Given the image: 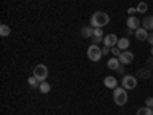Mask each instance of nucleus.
<instances>
[{"mask_svg":"<svg viewBox=\"0 0 153 115\" xmlns=\"http://www.w3.org/2000/svg\"><path fill=\"white\" fill-rule=\"evenodd\" d=\"M109 22H110V17H109L107 12L97 11V12H94L92 17H91V26H94V28H103V26H106V25H109Z\"/></svg>","mask_w":153,"mask_h":115,"instance_id":"nucleus-1","label":"nucleus"},{"mask_svg":"<svg viewBox=\"0 0 153 115\" xmlns=\"http://www.w3.org/2000/svg\"><path fill=\"white\" fill-rule=\"evenodd\" d=\"M129 100V95H127V89H124L123 86H118L113 89V101L117 106H124Z\"/></svg>","mask_w":153,"mask_h":115,"instance_id":"nucleus-2","label":"nucleus"},{"mask_svg":"<svg viewBox=\"0 0 153 115\" xmlns=\"http://www.w3.org/2000/svg\"><path fill=\"white\" fill-rule=\"evenodd\" d=\"M87 57L91 61H100L103 58V52H101V48L98 45H92L87 48Z\"/></svg>","mask_w":153,"mask_h":115,"instance_id":"nucleus-3","label":"nucleus"},{"mask_svg":"<svg viewBox=\"0 0 153 115\" xmlns=\"http://www.w3.org/2000/svg\"><path fill=\"white\" fill-rule=\"evenodd\" d=\"M48 74H49V71H48V68H46V65H37L35 68H34V77L38 80V81H46V78H48Z\"/></svg>","mask_w":153,"mask_h":115,"instance_id":"nucleus-4","label":"nucleus"},{"mask_svg":"<svg viewBox=\"0 0 153 115\" xmlns=\"http://www.w3.org/2000/svg\"><path fill=\"white\" fill-rule=\"evenodd\" d=\"M121 86L124 87V89H135L136 86H138V78L135 75H124L123 77V80H121Z\"/></svg>","mask_w":153,"mask_h":115,"instance_id":"nucleus-5","label":"nucleus"},{"mask_svg":"<svg viewBox=\"0 0 153 115\" xmlns=\"http://www.w3.org/2000/svg\"><path fill=\"white\" fill-rule=\"evenodd\" d=\"M133 58H135V55H133V52H130L129 49H127V51H121V54L118 57L121 65H129V63L133 61Z\"/></svg>","mask_w":153,"mask_h":115,"instance_id":"nucleus-6","label":"nucleus"},{"mask_svg":"<svg viewBox=\"0 0 153 115\" xmlns=\"http://www.w3.org/2000/svg\"><path fill=\"white\" fill-rule=\"evenodd\" d=\"M126 23H127V28L133 29V31H136L138 28H141V20H139L138 17H135V16H129Z\"/></svg>","mask_w":153,"mask_h":115,"instance_id":"nucleus-7","label":"nucleus"},{"mask_svg":"<svg viewBox=\"0 0 153 115\" xmlns=\"http://www.w3.org/2000/svg\"><path fill=\"white\" fill-rule=\"evenodd\" d=\"M118 40H120V38H118L117 35H115V34H107V35L104 37V40H103V43H104V46L113 48V46H117Z\"/></svg>","mask_w":153,"mask_h":115,"instance_id":"nucleus-8","label":"nucleus"},{"mask_svg":"<svg viewBox=\"0 0 153 115\" xmlns=\"http://www.w3.org/2000/svg\"><path fill=\"white\" fill-rule=\"evenodd\" d=\"M152 69H149V68H143V69H138V72H136V78H139V80H149V78H152Z\"/></svg>","mask_w":153,"mask_h":115,"instance_id":"nucleus-9","label":"nucleus"},{"mask_svg":"<svg viewBox=\"0 0 153 115\" xmlns=\"http://www.w3.org/2000/svg\"><path fill=\"white\" fill-rule=\"evenodd\" d=\"M135 37H136V40L144 42V40H147V38H149V31L141 26V28H138V29L135 31Z\"/></svg>","mask_w":153,"mask_h":115,"instance_id":"nucleus-10","label":"nucleus"},{"mask_svg":"<svg viewBox=\"0 0 153 115\" xmlns=\"http://www.w3.org/2000/svg\"><path fill=\"white\" fill-rule=\"evenodd\" d=\"M104 86L107 89H115V87H118V80L113 75H107L104 78Z\"/></svg>","mask_w":153,"mask_h":115,"instance_id":"nucleus-11","label":"nucleus"},{"mask_svg":"<svg viewBox=\"0 0 153 115\" xmlns=\"http://www.w3.org/2000/svg\"><path fill=\"white\" fill-rule=\"evenodd\" d=\"M94 31H95V28L89 25V26H83V28H81L80 34L83 35V38H92V37H94Z\"/></svg>","mask_w":153,"mask_h":115,"instance_id":"nucleus-12","label":"nucleus"},{"mask_svg":"<svg viewBox=\"0 0 153 115\" xmlns=\"http://www.w3.org/2000/svg\"><path fill=\"white\" fill-rule=\"evenodd\" d=\"M141 26L146 28L147 31H153V16L144 17V20H141Z\"/></svg>","mask_w":153,"mask_h":115,"instance_id":"nucleus-13","label":"nucleus"},{"mask_svg":"<svg viewBox=\"0 0 153 115\" xmlns=\"http://www.w3.org/2000/svg\"><path fill=\"white\" fill-rule=\"evenodd\" d=\"M117 46H118L121 51H127V49H129V46H130L129 38H127V37H123V38H120V40H118V43H117Z\"/></svg>","mask_w":153,"mask_h":115,"instance_id":"nucleus-14","label":"nucleus"},{"mask_svg":"<svg viewBox=\"0 0 153 115\" xmlns=\"http://www.w3.org/2000/svg\"><path fill=\"white\" fill-rule=\"evenodd\" d=\"M120 65H121V63H120L118 57H113V58H109V61H107V68H109V69H112V71H117Z\"/></svg>","mask_w":153,"mask_h":115,"instance_id":"nucleus-15","label":"nucleus"},{"mask_svg":"<svg viewBox=\"0 0 153 115\" xmlns=\"http://www.w3.org/2000/svg\"><path fill=\"white\" fill-rule=\"evenodd\" d=\"M38 91H40L43 95L49 94V92H51V84H49L48 81H42V83H40V86H38Z\"/></svg>","mask_w":153,"mask_h":115,"instance_id":"nucleus-16","label":"nucleus"},{"mask_svg":"<svg viewBox=\"0 0 153 115\" xmlns=\"http://www.w3.org/2000/svg\"><path fill=\"white\" fill-rule=\"evenodd\" d=\"M136 115H153V109H152V108H147V106L139 108V109L136 111Z\"/></svg>","mask_w":153,"mask_h":115,"instance_id":"nucleus-17","label":"nucleus"},{"mask_svg":"<svg viewBox=\"0 0 153 115\" xmlns=\"http://www.w3.org/2000/svg\"><path fill=\"white\" fill-rule=\"evenodd\" d=\"M9 34H11V28L8 26V25H5V23L0 25V35H2V37H8Z\"/></svg>","mask_w":153,"mask_h":115,"instance_id":"nucleus-18","label":"nucleus"},{"mask_svg":"<svg viewBox=\"0 0 153 115\" xmlns=\"http://www.w3.org/2000/svg\"><path fill=\"white\" fill-rule=\"evenodd\" d=\"M136 9H138V12L144 14V12H147V11H149V6H147V3H146V2H139V3H138V6H136Z\"/></svg>","mask_w":153,"mask_h":115,"instance_id":"nucleus-19","label":"nucleus"},{"mask_svg":"<svg viewBox=\"0 0 153 115\" xmlns=\"http://www.w3.org/2000/svg\"><path fill=\"white\" fill-rule=\"evenodd\" d=\"M28 83H29L31 86H34V87L40 86V81H38V80L35 78V77H34V75H32V77H29V78H28Z\"/></svg>","mask_w":153,"mask_h":115,"instance_id":"nucleus-20","label":"nucleus"},{"mask_svg":"<svg viewBox=\"0 0 153 115\" xmlns=\"http://www.w3.org/2000/svg\"><path fill=\"white\" fill-rule=\"evenodd\" d=\"M110 54H112L113 57H120V54H121V49H120L118 46H113V48H110Z\"/></svg>","mask_w":153,"mask_h":115,"instance_id":"nucleus-21","label":"nucleus"},{"mask_svg":"<svg viewBox=\"0 0 153 115\" xmlns=\"http://www.w3.org/2000/svg\"><path fill=\"white\" fill-rule=\"evenodd\" d=\"M94 37H104L103 28H95V31H94Z\"/></svg>","mask_w":153,"mask_h":115,"instance_id":"nucleus-22","label":"nucleus"},{"mask_svg":"<svg viewBox=\"0 0 153 115\" xmlns=\"http://www.w3.org/2000/svg\"><path fill=\"white\" fill-rule=\"evenodd\" d=\"M92 40H94V45H100V43H103L104 37H92Z\"/></svg>","mask_w":153,"mask_h":115,"instance_id":"nucleus-23","label":"nucleus"},{"mask_svg":"<svg viewBox=\"0 0 153 115\" xmlns=\"http://www.w3.org/2000/svg\"><path fill=\"white\" fill-rule=\"evenodd\" d=\"M146 106L147 108H153V97H147L146 98Z\"/></svg>","mask_w":153,"mask_h":115,"instance_id":"nucleus-24","label":"nucleus"},{"mask_svg":"<svg viewBox=\"0 0 153 115\" xmlns=\"http://www.w3.org/2000/svg\"><path fill=\"white\" fill-rule=\"evenodd\" d=\"M101 52H103V57L104 55H109L110 54V48L109 46H103V48H101Z\"/></svg>","mask_w":153,"mask_h":115,"instance_id":"nucleus-25","label":"nucleus"},{"mask_svg":"<svg viewBox=\"0 0 153 115\" xmlns=\"http://www.w3.org/2000/svg\"><path fill=\"white\" fill-rule=\"evenodd\" d=\"M136 12H138L136 8H129V9H127V14H129V16H135Z\"/></svg>","mask_w":153,"mask_h":115,"instance_id":"nucleus-26","label":"nucleus"},{"mask_svg":"<svg viewBox=\"0 0 153 115\" xmlns=\"http://www.w3.org/2000/svg\"><path fill=\"white\" fill-rule=\"evenodd\" d=\"M147 68H149V69H153V57H150V58L147 60Z\"/></svg>","mask_w":153,"mask_h":115,"instance_id":"nucleus-27","label":"nucleus"},{"mask_svg":"<svg viewBox=\"0 0 153 115\" xmlns=\"http://www.w3.org/2000/svg\"><path fill=\"white\" fill-rule=\"evenodd\" d=\"M147 42L153 46V34H149V38H147Z\"/></svg>","mask_w":153,"mask_h":115,"instance_id":"nucleus-28","label":"nucleus"},{"mask_svg":"<svg viewBox=\"0 0 153 115\" xmlns=\"http://www.w3.org/2000/svg\"><path fill=\"white\" fill-rule=\"evenodd\" d=\"M117 71H118V72H120V74H123V72H124V65H120V66H118V69H117Z\"/></svg>","mask_w":153,"mask_h":115,"instance_id":"nucleus-29","label":"nucleus"},{"mask_svg":"<svg viewBox=\"0 0 153 115\" xmlns=\"http://www.w3.org/2000/svg\"><path fill=\"white\" fill-rule=\"evenodd\" d=\"M133 32H135L133 29H129V28H127V29H126V34H127V35H130V34H133Z\"/></svg>","mask_w":153,"mask_h":115,"instance_id":"nucleus-30","label":"nucleus"},{"mask_svg":"<svg viewBox=\"0 0 153 115\" xmlns=\"http://www.w3.org/2000/svg\"><path fill=\"white\" fill-rule=\"evenodd\" d=\"M150 54H152V57H153V46H152V49H150Z\"/></svg>","mask_w":153,"mask_h":115,"instance_id":"nucleus-31","label":"nucleus"},{"mask_svg":"<svg viewBox=\"0 0 153 115\" xmlns=\"http://www.w3.org/2000/svg\"><path fill=\"white\" fill-rule=\"evenodd\" d=\"M152 78H153V74H152Z\"/></svg>","mask_w":153,"mask_h":115,"instance_id":"nucleus-32","label":"nucleus"}]
</instances>
